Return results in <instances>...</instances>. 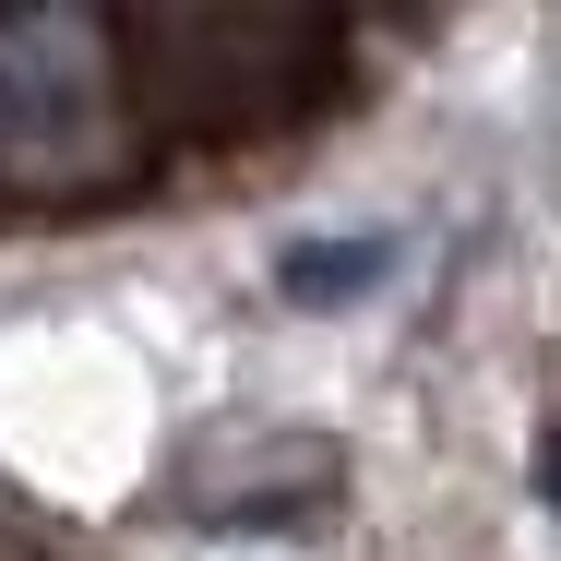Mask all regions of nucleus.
<instances>
[{"label":"nucleus","instance_id":"f257e3e1","mask_svg":"<svg viewBox=\"0 0 561 561\" xmlns=\"http://www.w3.org/2000/svg\"><path fill=\"white\" fill-rule=\"evenodd\" d=\"M119 168V24L36 0L0 12V180L72 192Z\"/></svg>","mask_w":561,"mask_h":561},{"label":"nucleus","instance_id":"f03ea898","mask_svg":"<svg viewBox=\"0 0 561 561\" xmlns=\"http://www.w3.org/2000/svg\"><path fill=\"white\" fill-rule=\"evenodd\" d=\"M119 48H131V72H144V96H287L299 84V60L323 48L311 24H275V12H144V24H119Z\"/></svg>","mask_w":561,"mask_h":561},{"label":"nucleus","instance_id":"7ed1b4c3","mask_svg":"<svg viewBox=\"0 0 561 561\" xmlns=\"http://www.w3.org/2000/svg\"><path fill=\"white\" fill-rule=\"evenodd\" d=\"M346 454L323 431H263V443H227L192 466V514L204 526H311L335 502Z\"/></svg>","mask_w":561,"mask_h":561},{"label":"nucleus","instance_id":"20e7f679","mask_svg":"<svg viewBox=\"0 0 561 561\" xmlns=\"http://www.w3.org/2000/svg\"><path fill=\"white\" fill-rule=\"evenodd\" d=\"M394 275V239H287V263H275V287L299 299V311H346V299H370Z\"/></svg>","mask_w":561,"mask_h":561},{"label":"nucleus","instance_id":"39448f33","mask_svg":"<svg viewBox=\"0 0 561 561\" xmlns=\"http://www.w3.org/2000/svg\"><path fill=\"white\" fill-rule=\"evenodd\" d=\"M538 490H550V502H561V431H550V443H538Z\"/></svg>","mask_w":561,"mask_h":561}]
</instances>
